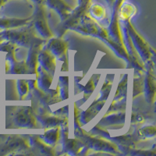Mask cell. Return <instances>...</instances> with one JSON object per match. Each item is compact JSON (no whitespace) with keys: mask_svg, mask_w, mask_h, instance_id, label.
<instances>
[{"mask_svg":"<svg viewBox=\"0 0 156 156\" xmlns=\"http://www.w3.org/2000/svg\"><path fill=\"white\" fill-rule=\"evenodd\" d=\"M136 13V7L129 2H124L119 10V17L122 20H129Z\"/></svg>","mask_w":156,"mask_h":156,"instance_id":"obj_1","label":"cell"}]
</instances>
